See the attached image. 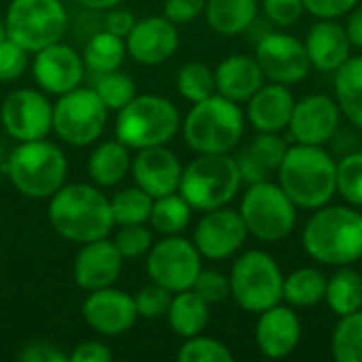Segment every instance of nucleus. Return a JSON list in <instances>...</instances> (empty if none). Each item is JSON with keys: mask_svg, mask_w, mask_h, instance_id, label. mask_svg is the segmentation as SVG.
Segmentation results:
<instances>
[{"mask_svg": "<svg viewBox=\"0 0 362 362\" xmlns=\"http://www.w3.org/2000/svg\"><path fill=\"white\" fill-rule=\"evenodd\" d=\"M206 19L208 25L223 34L235 36L250 30L255 19L259 17L257 0H206Z\"/></svg>", "mask_w": 362, "mask_h": 362, "instance_id": "26", "label": "nucleus"}, {"mask_svg": "<svg viewBox=\"0 0 362 362\" xmlns=\"http://www.w3.org/2000/svg\"><path fill=\"white\" fill-rule=\"evenodd\" d=\"M278 185L301 210H318L337 193V161L314 144H293L278 168Z\"/></svg>", "mask_w": 362, "mask_h": 362, "instance_id": "2", "label": "nucleus"}, {"mask_svg": "<svg viewBox=\"0 0 362 362\" xmlns=\"http://www.w3.org/2000/svg\"><path fill=\"white\" fill-rule=\"evenodd\" d=\"M206 8V0H165L163 15L172 23H189L197 19Z\"/></svg>", "mask_w": 362, "mask_h": 362, "instance_id": "47", "label": "nucleus"}, {"mask_svg": "<svg viewBox=\"0 0 362 362\" xmlns=\"http://www.w3.org/2000/svg\"><path fill=\"white\" fill-rule=\"evenodd\" d=\"M28 51L13 42L11 38H4L0 42V83H11L19 78L28 66Z\"/></svg>", "mask_w": 362, "mask_h": 362, "instance_id": "45", "label": "nucleus"}, {"mask_svg": "<svg viewBox=\"0 0 362 362\" xmlns=\"http://www.w3.org/2000/svg\"><path fill=\"white\" fill-rule=\"evenodd\" d=\"M335 100L341 115L362 129V55H356L335 72Z\"/></svg>", "mask_w": 362, "mask_h": 362, "instance_id": "28", "label": "nucleus"}, {"mask_svg": "<svg viewBox=\"0 0 362 362\" xmlns=\"http://www.w3.org/2000/svg\"><path fill=\"white\" fill-rule=\"evenodd\" d=\"M85 74L83 55H78L72 47L53 42L34 57V78L47 93L64 95L76 89Z\"/></svg>", "mask_w": 362, "mask_h": 362, "instance_id": "18", "label": "nucleus"}, {"mask_svg": "<svg viewBox=\"0 0 362 362\" xmlns=\"http://www.w3.org/2000/svg\"><path fill=\"white\" fill-rule=\"evenodd\" d=\"M240 214L248 235L261 242H280L297 225V206L278 182L263 180L248 187L242 197Z\"/></svg>", "mask_w": 362, "mask_h": 362, "instance_id": "9", "label": "nucleus"}, {"mask_svg": "<svg viewBox=\"0 0 362 362\" xmlns=\"http://www.w3.org/2000/svg\"><path fill=\"white\" fill-rule=\"evenodd\" d=\"M178 91L185 100L197 104L210 95L216 93V81H214V72L202 64V62H189L180 68L178 78H176Z\"/></svg>", "mask_w": 362, "mask_h": 362, "instance_id": "36", "label": "nucleus"}, {"mask_svg": "<svg viewBox=\"0 0 362 362\" xmlns=\"http://www.w3.org/2000/svg\"><path fill=\"white\" fill-rule=\"evenodd\" d=\"M214 81H216V93L240 104V102H248L263 87L265 74L255 57L235 53L225 57L216 66Z\"/></svg>", "mask_w": 362, "mask_h": 362, "instance_id": "25", "label": "nucleus"}, {"mask_svg": "<svg viewBox=\"0 0 362 362\" xmlns=\"http://www.w3.org/2000/svg\"><path fill=\"white\" fill-rule=\"evenodd\" d=\"M4 28L6 38L36 53L62 40L68 30V13L59 0H13Z\"/></svg>", "mask_w": 362, "mask_h": 362, "instance_id": "10", "label": "nucleus"}, {"mask_svg": "<svg viewBox=\"0 0 362 362\" xmlns=\"http://www.w3.org/2000/svg\"><path fill=\"white\" fill-rule=\"evenodd\" d=\"M339 123L341 110L337 100L327 93H314L295 102L286 129L297 144L325 146L335 138Z\"/></svg>", "mask_w": 362, "mask_h": 362, "instance_id": "16", "label": "nucleus"}, {"mask_svg": "<svg viewBox=\"0 0 362 362\" xmlns=\"http://www.w3.org/2000/svg\"><path fill=\"white\" fill-rule=\"evenodd\" d=\"M98 81L93 85V91L102 100V104L108 110H121L127 102L136 98V83L132 81L129 74L112 70L106 74H95Z\"/></svg>", "mask_w": 362, "mask_h": 362, "instance_id": "37", "label": "nucleus"}, {"mask_svg": "<svg viewBox=\"0 0 362 362\" xmlns=\"http://www.w3.org/2000/svg\"><path fill=\"white\" fill-rule=\"evenodd\" d=\"M170 327L176 335L189 339L199 335L210 320V303H206L193 288L174 293L168 310Z\"/></svg>", "mask_w": 362, "mask_h": 362, "instance_id": "27", "label": "nucleus"}, {"mask_svg": "<svg viewBox=\"0 0 362 362\" xmlns=\"http://www.w3.org/2000/svg\"><path fill=\"white\" fill-rule=\"evenodd\" d=\"M125 53H127L125 38L102 30V32L93 34L89 38V42L85 45L83 62L89 72L106 74V72L119 70V66L125 59Z\"/></svg>", "mask_w": 362, "mask_h": 362, "instance_id": "32", "label": "nucleus"}, {"mask_svg": "<svg viewBox=\"0 0 362 362\" xmlns=\"http://www.w3.org/2000/svg\"><path fill=\"white\" fill-rule=\"evenodd\" d=\"M301 320L297 312L288 305H274L259 314L255 341L263 356L267 358H286L301 344Z\"/></svg>", "mask_w": 362, "mask_h": 362, "instance_id": "20", "label": "nucleus"}, {"mask_svg": "<svg viewBox=\"0 0 362 362\" xmlns=\"http://www.w3.org/2000/svg\"><path fill=\"white\" fill-rule=\"evenodd\" d=\"M246 238L248 229L240 210H229L225 206L204 212L195 227L193 244L204 259L225 261L246 244Z\"/></svg>", "mask_w": 362, "mask_h": 362, "instance_id": "14", "label": "nucleus"}, {"mask_svg": "<svg viewBox=\"0 0 362 362\" xmlns=\"http://www.w3.org/2000/svg\"><path fill=\"white\" fill-rule=\"evenodd\" d=\"M172 297H174L172 291H168V288H163V286L151 282L148 286L140 288V293H138L136 299H134V301H136L138 316L148 318V320L165 316L168 310H170Z\"/></svg>", "mask_w": 362, "mask_h": 362, "instance_id": "42", "label": "nucleus"}, {"mask_svg": "<svg viewBox=\"0 0 362 362\" xmlns=\"http://www.w3.org/2000/svg\"><path fill=\"white\" fill-rule=\"evenodd\" d=\"M331 354L337 362H362V310L339 318L331 337Z\"/></svg>", "mask_w": 362, "mask_h": 362, "instance_id": "34", "label": "nucleus"}, {"mask_svg": "<svg viewBox=\"0 0 362 362\" xmlns=\"http://www.w3.org/2000/svg\"><path fill=\"white\" fill-rule=\"evenodd\" d=\"M361 0H303L305 13L316 19H339L346 17Z\"/></svg>", "mask_w": 362, "mask_h": 362, "instance_id": "46", "label": "nucleus"}, {"mask_svg": "<svg viewBox=\"0 0 362 362\" xmlns=\"http://www.w3.org/2000/svg\"><path fill=\"white\" fill-rule=\"evenodd\" d=\"M134 23H136V17L129 11L117 8V6L108 8V13L104 17V30L115 34V36H121V38H127V34L132 32Z\"/></svg>", "mask_w": 362, "mask_h": 362, "instance_id": "50", "label": "nucleus"}, {"mask_svg": "<svg viewBox=\"0 0 362 362\" xmlns=\"http://www.w3.org/2000/svg\"><path fill=\"white\" fill-rule=\"evenodd\" d=\"M83 318L95 333L115 337L127 333L136 325L138 310L134 297L106 286L89 293L83 303Z\"/></svg>", "mask_w": 362, "mask_h": 362, "instance_id": "17", "label": "nucleus"}, {"mask_svg": "<svg viewBox=\"0 0 362 362\" xmlns=\"http://www.w3.org/2000/svg\"><path fill=\"white\" fill-rule=\"evenodd\" d=\"M0 119L13 140H40L53 129V106L34 89H17L4 100Z\"/></svg>", "mask_w": 362, "mask_h": 362, "instance_id": "15", "label": "nucleus"}, {"mask_svg": "<svg viewBox=\"0 0 362 362\" xmlns=\"http://www.w3.org/2000/svg\"><path fill=\"white\" fill-rule=\"evenodd\" d=\"M242 176L235 157L225 155H197L187 168H182L178 193L189 202L193 210L225 208L240 193Z\"/></svg>", "mask_w": 362, "mask_h": 362, "instance_id": "6", "label": "nucleus"}, {"mask_svg": "<svg viewBox=\"0 0 362 362\" xmlns=\"http://www.w3.org/2000/svg\"><path fill=\"white\" fill-rule=\"evenodd\" d=\"M123 257L106 238L87 242L74 259V282L83 291H98L112 286L121 274Z\"/></svg>", "mask_w": 362, "mask_h": 362, "instance_id": "22", "label": "nucleus"}, {"mask_svg": "<svg viewBox=\"0 0 362 362\" xmlns=\"http://www.w3.org/2000/svg\"><path fill=\"white\" fill-rule=\"evenodd\" d=\"M346 32H348V38H350L352 47H358V49H362V4L361 2H358V4L348 13Z\"/></svg>", "mask_w": 362, "mask_h": 362, "instance_id": "52", "label": "nucleus"}, {"mask_svg": "<svg viewBox=\"0 0 362 362\" xmlns=\"http://www.w3.org/2000/svg\"><path fill=\"white\" fill-rule=\"evenodd\" d=\"M305 252L320 265L346 267L362 259V212L354 206H322L303 227Z\"/></svg>", "mask_w": 362, "mask_h": 362, "instance_id": "1", "label": "nucleus"}, {"mask_svg": "<svg viewBox=\"0 0 362 362\" xmlns=\"http://www.w3.org/2000/svg\"><path fill=\"white\" fill-rule=\"evenodd\" d=\"M78 2L81 6H87V8H98V11H108L117 4H121L123 0H74Z\"/></svg>", "mask_w": 362, "mask_h": 362, "instance_id": "53", "label": "nucleus"}, {"mask_svg": "<svg viewBox=\"0 0 362 362\" xmlns=\"http://www.w3.org/2000/svg\"><path fill=\"white\" fill-rule=\"evenodd\" d=\"M132 170L127 146L121 140L100 144L89 157V176L100 187H115Z\"/></svg>", "mask_w": 362, "mask_h": 362, "instance_id": "29", "label": "nucleus"}, {"mask_svg": "<svg viewBox=\"0 0 362 362\" xmlns=\"http://www.w3.org/2000/svg\"><path fill=\"white\" fill-rule=\"evenodd\" d=\"M6 174L21 195L45 199L64 187L68 161L57 144L47 142L45 138L30 140L21 142L8 155Z\"/></svg>", "mask_w": 362, "mask_h": 362, "instance_id": "5", "label": "nucleus"}, {"mask_svg": "<svg viewBox=\"0 0 362 362\" xmlns=\"http://www.w3.org/2000/svg\"><path fill=\"white\" fill-rule=\"evenodd\" d=\"M153 208V197L142 191L140 187L136 189H123L110 199V210L115 225H138L146 223L151 216Z\"/></svg>", "mask_w": 362, "mask_h": 362, "instance_id": "35", "label": "nucleus"}, {"mask_svg": "<svg viewBox=\"0 0 362 362\" xmlns=\"http://www.w3.org/2000/svg\"><path fill=\"white\" fill-rule=\"evenodd\" d=\"M246 117L238 102L214 93L189 110L182 134L197 155H225L231 153L244 136Z\"/></svg>", "mask_w": 362, "mask_h": 362, "instance_id": "4", "label": "nucleus"}, {"mask_svg": "<svg viewBox=\"0 0 362 362\" xmlns=\"http://www.w3.org/2000/svg\"><path fill=\"white\" fill-rule=\"evenodd\" d=\"M193 291L206 301V303H221L231 295V286H229V276H225L218 269H202Z\"/></svg>", "mask_w": 362, "mask_h": 362, "instance_id": "43", "label": "nucleus"}, {"mask_svg": "<svg viewBox=\"0 0 362 362\" xmlns=\"http://www.w3.org/2000/svg\"><path fill=\"white\" fill-rule=\"evenodd\" d=\"M70 362H110L112 361V352L100 344V341H85L78 344L76 350L70 354Z\"/></svg>", "mask_w": 362, "mask_h": 362, "instance_id": "51", "label": "nucleus"}, {"mask_svg": "<svg viewBox=\"0 0 362 362\" xmlns=\"http://www.w3.org/2000/svg\"><path fill=\"white\" fill-rule=\"evenodd\" d=\"M235 163H238V170H240V176H242V182H248V185H255V182H263V180H269L272 178V172L248 151V148H242L235 157Z\"/></svg>", "mask_w": 362, "mask_h": 362, "instance_id": "48", "label": "nucleus"}, {"mask_svg": "<svg viewBox=\"0 0 362 362\" xmlns=\"http://www.w3.org/2000/svg\"><path fill=\"white\" fill-rule=\"evenodd\" d=\"M312 68L320 72H337L348 59L352 51V42L348 38L346 25L337 19H318L303 40Z\"/></svg>", "mask_w": 362, "mask_h": 362, "instance_id": "23", "label": "nucleus"}, {"mask_svg": "<svg viewBox=\"0 0 362 362\" xmlns=\"http://www.w3.org/2000/svg\"><path fill=\"white\" fill-rule=\"evenodd\" d=\"M327 276L314 267H299L284 276L282 301L291 308H314L325 301L327 295Z\"/></svg>", "mask_w": 362, "mask_h": 362, "instance_id": "30", "label": "nucleus"}, {"mask_svg": "<svg viewBox=\"0 0 362 362\" xmlns=\"http://www.w3.org/2000/svg\"><path fill=\"white\" fill-rule=\"evenodd\" d=\"M132 174L136 185L146 191L153 199L176 193L182 176V165L178 157L165 148V144L140 148L138 157L132 163Z\"/></svg>", "mask_w": 362, "mask_h": 362, "instance_id": "21", "label": "nucleus"}, {"mask_svg": "<svg viewBox=\"0 0 362 362\" xmlns=\"http://www.w3.org/2000/svg\"><path fill=\"white\" fill-rule=\"evenodd\" d=\"M49 221L62 238L76 244L102 240L115 225L110 199L83 182L64 185L51 195Z\"/></svg>", "mask_w": 362, "mask_h": 362, "instance_id": "3", "label": "nucleus"}, {"mask_svg": "<svg viewBox=\"0 0 362 362\" xmlns=\"http://www.w3.org/2000/svg\"><path fill=\"white\" fill-rule=\"evenodd\" d=\"M146 272L155 284L172 293L189 291L202 272V255L193 242L178 235H168L165 240L151 246L146 257Z\"/></svg>", "mask_w": 362, "mask_h": 362, "instance_id": "12", "label": "nucleus"}, {"mask_svg": "<svg viewBox=\"0 0 362 362\" xmlns=\"http://www.w3.org/2000/svg\"><path fill=\"white\" fill-rule=\"evenodd\" d=\"M108 108L98 93L85 87H76L59 95L53 106V132L72 146H87L95 142L106 125Z\"/></svg>", "mask_w": 362, "mask_h": 362, "instance_id": "11", "label": "nucleus"}, {"mask_svg": "<svg viewBox=\"0 0 362 362\" xmlns=\"http://www.w3.org/2000/svg\"><path fill=\"white\" fill-rule=\"evenodd\" d=\"M180 129L178 108L161 95H136L117 115V138L127 148H148L170 142Z\"/></svg>", "mask_w": 362, "mask_h": 362, "instance_id": "7", "label": "nucleus"}, {"mask_svg": "<svg viewBox=\"0 0 362 362\" xmlns=\"http://www.w3.org/2000/svg\"><path fill=\"white\" fill-rule=\"evenodd\" d=\"M337 193L348 206L362 208V151H352L337 161Z\"/></svg>", "mask_w": 362, "mask_h": 362, "instance_id": "38", "label": "nucleus"}, {"mask_svg": "<svg viewBox=\"0 0 362 362\" xmlns=\"http://www.w3.org/2000/svg\"><path fill=\"white\" fill-rule=\"evenodd\" d=\"M255 59L259 62L265 78L288 87L305 81L312 70L303 40L276 30H269L257 40Z\"/></svg>", "mask_w": 362, "mask_h": 362, "instance_id": "13", "label": "nucleus"}, {"mask_svg": "<svg viewBox=\"0 0 362 362\" xmlns=\"http://www.w3.org/2000/svg\"><path fill=\"white\" fill-rule=\"evenodd\" d=\"M19 361L23 362H66L68 356L64 352H59L53 344L47 341H36L23 348V352L19 354Z\"/></svg>", "mask_w": 362, "mask_h": 362, "instance_id": "49", "label": "nucleus"}, {"mask_svg": "<svg viewBox=\"0 0 362 362\" xmlns=\"http://www.w3.org/2000/svg\"><path fill=\"white\" fill-rule=\"evenodd\" d=\"M125 47L136 62L144 66H159L178 49L176 23H172L165 15L138 19L125 38Z\"/></svg>", "mask_w": 362, "mask_h": 362, "instance_id": "19", "label": "nucleus"}, {"mask_svg": "<svg viewBox=\"0 0 362 362\" xmlns=\"http://www.w3.org/2000/svg\"><path fill=\"white\" fill-rule=\"evenodd\" d=\"M178 361L180 362H231L233 354L229 348L212 337H204L202 333L195 337H189L180 350H178Z\"/></svg>", "mask_w": 362, "mask_h": 362, "instance_id": "39", "label": "nucleus"}, {"mask_svg": "<svg viewBox=\"0 0 362 362\" xmlns=\"http://www.w3.org/2000/svg\"><path fill=\"white\" fill-rule=\"evenodd\" d=\"M4 38H6V28H4V23L0 21V42H2Z\"/></svg>", "mask_w": 362, "mask_h": 362, "instance_id": "54", "label": "nucleus"}, {"mask_svg": "<svg viewBox=\"0 0 362 362\" xmlns=\"http://www.w3.org/2000/svg\"><path fill=\"white\" fill-rule=\"evenodd\" d=\"M231 297L250 314H261L282 303L284 274L278 261L265 250H246L229 274Z\"/></svg>", "mask_w": 362, "mask_h": 362, "instance_id": "8", "label": "nucleus"}, {"mask_svg": "<svg viewBox=\"0 0 362 362\" xmlns=\"http://www.w3.org/2000/svg\"><path fill=\"white\" fill-rule=\"evenodd\" d=\"M325 301L329 303L331 312L341 316L354 314L362 310V276L350 265L339 267L327 280V295Z\"/></svg>", "mask_w": 362, "mask_h": 362, "instance_id": "31", "label": "nucleus"}, {"mask_svg": "<svg viewBox=\"0 0 362 362\" xmlns=\"http://www.w3.org/2000/svg\"><path fill=\"white\" fill-rule=\"evenodd\" d=\"M272 174L278 172L282 159L286 157V151H288V142L284 140L282 134L278 132H259L250 144L246 146Z\"/></svg>", "mask_w": 362, "mask_h": 362, "instance_id": "40", "label": "nucleus"}, {"mask_svg": "<svg viewBox=\"0 0 362 362\" xmlns=\"http://www.w3.org/2000/svg\"><path fill=\"white\" fill-rule=\"evenodd\" d=\"M112 244L121 252L123 259H138L146 255L153 246V233L144 227V223L138 225H121L117 231Z\"/></svg>", "mask_w": 362, "mask_h": 362, "instance_id": "41", "label": "nucleus"}, {"mask_svg": "<svg viewBox=\"0 0 362 362\" xmlns=\"http://www.w3.org/2000/svg\"><path fill=\"white\" fill-rule=\"evenodd\" d=\"M191 210L193 208L180 193H170L153 199L148 221L155 227V231L163 235H178L180 231L187 229L191 221Z\"/></svg>", "mask_w": 362, "mask_h": 362, "instance_id": "33", "label": "nucleus"}, {"mask_svg": "<svg viewBox=\"0 0 362 362\" xmlns=\"http://www.w3.org/2000/svg\"><path fill=\"white\" fill-rule=\"evenodd\" d=\"M263 13L272 25L291 28L303 17L305 4L303 0H263Z\"/></svg>", "mask_w": 362, "mask_h": 362, "instance_id": "44", "label": "nucleus"}, {"mask_svg": "<svg viewBox=\"0 0 362 362\" xmlns=\"http://www.w3.org/2000/svg\"><path fill=\"white\" fill-rule=\"evenodd\" d=\"M295 102L297 100L288 85L269 81V85L263 83V87L248 100L246 117L257 132L282 134L288 127Z\"/></svg>", "mask_w": 362, "mask_h": 362, "instance_id": "24", "label": "nucleus"}]
</instances>
